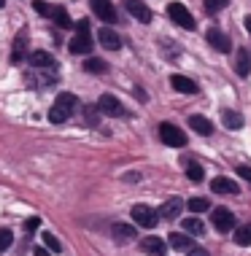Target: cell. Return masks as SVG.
Listing matches in <instances>:
<instances>
[{
	"instance_id": "obj_1",
	"label": "cell",
	"mask_w": 251,
	"mask_h": 256,
	"mask_svg": "<svg viewBox=\"0 0 251 256\" xmlns=\"http://www.w3.org/2000/svg\"><path fill=\"white\" fill-rule=\"evenodd\" d=\"M73 110H79V100L71 92H62L57 94V100L52 102V110H49V122L52 124H62L73 116Z\"/></svg>"
},
{
	"instance_id": "obj_2",
	"label": "cell",
	"mask_w": 251,
	"mask_h": 256,
	"mask_svg": "<svg viewBox=\"0 0 251 256\" xmlns=\"http://www.w3.org/2000/svg\"><path fill=\"white\" fill-rule=\"evenodd\" d=\"M25 81L30 86H38V89H46V86H54L60 81V73L57 68H30L25 73Z\"/></svg>"
},
{
	"instance_id": "obj_3",
	"label": "cell",
	"mask_w": 251,
	"mask_h": 256,
	"mask_svg": "<svg viewBox=\"0 0 251 256\" xmlns=\"http://www.w3.org/2000/svg\"><path fill=\"white\" fill-rule=\"evenodd\" d=\"M159 138H162L165 146H173V148H184L186 146V132H181L176 124H170V122L159 124Z\"/></svg>"
},
{
	"instance_id": "obj_4",
	"label": "cell",
	"mask_w": 251,
	"mask_h": 256,
	"mask_svg": "<svg viewBox=\"0 0 251 256\" xmlns=\"http://www.w3.org/2000/svg\"><path fill=\"white\" fill-rule=\"evenodd\" d=\"M167 14H170V19L178 27H184V30H189V32L197 27V24H194V16L186 11V6H181V3H170V6H167Z\"/></svg>"
},
{
	"instance_id": "obj_5",
	"label": "cell",
	"mask_w": 251,
	"mask_h": 256,
	"mask_svg": "<svg viewBox=\"0 0 251 256\" xmlns=\"http://www.w3.org/2000/svg\"><path fill=\"white\" fill-rule=\"evenodd\" d=\"M132 218H135V224L143 226V230H154L157 221H159V213L151 210L149 205H135L132 208Z\"/></svg>"
},
{
	"instance_id": "obj_6",
	"label": "cell",
	"mask_w": 251,
	"mask_h": 256,
	"mask_svg": "<svg viewBox=\"0 0 251 256\" xmlns=\"http://www.w3.org/2000/svg\"><path fill=\"white\" fill-rule=\"evenodd\" d=\"M213 226L219 232H229V230L238 226V221H235V216H232L229 208H213Z\"/></svg>"
},
{
	"instance_id": "obj_7",
	"label": "cell",
	"mask_w": 251,
	"mask_h": 256,
	"mask_svg": "<svg viewBox=\"0 0 251 256\" xmlns=\"http://www.w3.org/2000/svg\"><path fill=\"white\" fill-rule=\"evenodd\" d=\"M205 40H208V46H213V49L219 52V54H229V49H232V44H229V36H224L219 27H211V30L205 32Z\"/></svg>"
},
{
	"instance_id": "obj_8",
	"label": "cell",
	"mask_w": 251,
	"mask_h": 256,
	"mask_svg": "<svg viewBox=\"0 0 251 256\" xmlns=\"http://www.w3.org/2000/svg\"><path fill=\"white\" fill-rule=\"evenodd\" d=\"M97 108H100L103 116H111V119H119V116L124 114L122 102L114 98V94H100V100H97Z\"/></svg>"
},
{
	"instance_id": "obj_9",
	"label": "cell",
	"mask_w": 251,
	"mask_h": 256,
	"mask_svg": "<svg viewBox=\"0 0 251 256\" xmlns=\"http://www.w3.org/2000/svg\"><path fill=\"white\" fill-rule=\"evenodd\" d=\"M89 3H92V11L100 16V22L116 24V8H114V3H111V0H89Z\"/></svg>"
},
{
	"instance_id": "obj_10",
	"label": "cell",
	"mask_w": 251,
	"mask_h": 256,
	"mask_svg": "<svg viewBox=\"0 0 251 256\" xmlns=\"http://www.w3.org/2000/svg\"><path fill=\"white\" fill-rule=\"evenodd\" d=\"M68 49H71V54H76V57H87V54H92V38H89V32H76L73 40L68 44Z\"/></svg>"
},
{
	"instance_id": "obj_11",
	"label": "cell",
	"mask_w": 251,
	"mask_h": 256,
	"mask_svg": "<svg viewBox=\"0 0 251 256\" xmlns=\"http://www.w3.org/2000/svg\"><path fill=\"white\" fill-rule=\"evenodd\" d=\"M181 210H184V200H181V197H170V200H165V202H162V208H159V218L173 221V218L181 216Z\"/></svg>"
},
{
	"instance_id": "obj_12",
	"label": "cell",
	"mask_w": 251,
	"mask_h": 256,
	"mask_svg": "<svg viewBox=\"0 0 251 256\" xmlns=\"http://www.w3.org/2000/svg\"><path fill=\"white\" fill-rule=\"evenodd\" d=\"M124 8H127L138 22H143V24L151 22V8L143 3V0H124Z\"/></svg>"
},
{
	"instance_id": "obj_13",
	"label": "cell",
	"mask_w": 251,
	"mask_h": 256,
	"mask_svg": "<svg viewBox=\"0 0 251 256\" xmlns=\"http://www.w3.org/2000/svg\"><path fill=\"white\" fill-rule=\"evenodd\" d=\"M97 40H100V46H103V49H108V52H119V49H122V38L116 36L111 27H100Z\"/></svg>"
},
{
	"instance_id": "obj_14",
	"label": "cell",
	"mask_w": 251,
	"mask_h": 256,
	"mask_svg": "<svg viewBox=\"0 0 251 256\" xmlns=\"http://www.w3.org/2000/svg\"><path fill=\"white\" fill-rule=\"evenodd\" d=\"M170 84H173V89H176V92H181V94H197L200 92V86L194 84L192 78H186V76H173L170 78Z\"/></svg>"
},
{
	"instance_id": "obj_15",
	"label": "cell",
	"mask_w": 251,
	"mask_h": 256,
	"mask_svg": "<svg viewBox=\"0 0 251 256\" xmlns=\"http://www.w3.org/2000/svg\"><path fill=\"white\" fill-rule=\"evenodd\" d=\"M211 189H213V194H240V186L235 181H229V178H213Z\"/></svg>"
},
{
	"instance_id": "obj_16",
	"label": "cell",
	"mask_w": 251,
	"mask_h": 256,
	"mask_svg": "<svg viewBox=\"0 0 251 256\" xmlns=\"http://www.w3.org/2000/svg\"><path fill=\"white\" fill-rule=\"evenodd\" d=\"M235 73L240 78H246L251 73V52L248 49H238V60H235Z\"/></svg>"
},
{
	"instance_id": "obj_17",
	"label": "cell",
	"mask_w": 251,
	"mask_h": 256,
	"mask_svg": "<svg viewBox=\"0 0 251 256\" xmlns=\"http://www.w3.org/2000/svg\"><path fill=\"white\" fill-rule=\"evenodd\" d=\"M111 234H114L116 243H127V240H135V226H130V224H114V226H111Z\"/></svg>"
},
{
	"instance_id": "obj_18",
	"label": "cell",
	"mask_w": 251,
	"mask_h": 256,
	"mask_svg": "<svg viewBox=\"0 0 251 256\" xmlns=\"http://www.w3.org/2000/svg\"><path fill=\"white\" fill-rule=\"evenodd\" d=\"M141 248H143V254H149V256H162L165 254V240L162 238H146L141 243Z\"/></svg>"
},
{
	"instance_id": "obj_19",
	"label": "cell",
	"mask_w": 251,
	"mask_h": 256,
	"mask_svg": "<svg viewBox=\"0 0 251 256\" xmlns=\"http://www.w3.org/2000/svg\"><path fill=\"white\" fill-rule=\"evenodd\" d=\"M30 68H57V62L49 52H33L30 54Z\"/></svg>"
},
{
	"instance_id": "obj_20",
	"label": "cell",
	"mask_w": 251,
	"mask_h": 256,
	"mask_svg": "<svg viewBox=\"0 0 251 256\" xmlns=\"http://www.w3.org/2000/svg\"><path fill=\"white\" fill-rule=\"evenodd\" d=\"M170 246L176 248V251H189L192 248V240H189V232H173L170 238Z\"/></svg>"
},
{
	"instance_id": "obj_21",
	"label": "cell",
	"mask_w": 251,
	"mask_h": 256,
	"mask_svg": "<svg viewBox=\"0 0 251 256\" xmlns=\"http://www.w3.org/2000/svg\"><path fill=\"white\" fill-rule=\"evenodd\" d=\"M189 127L200 135H211L213 132V124L205 119V116H189Z\"/></svg>"
},
{
	"instance_id": "obj_22",
	"label": "cell",
	"mask_w": 251,
	"mask_h": 256,
	"mask_svg": "<svg viewBox=\"0 0 251 256\" xmlns=\"http://www.w3.org/2000/svg\"><path fill=\"white\" fill-rule=\"evenodd\" d=\"M221 122H224L227 130H240L243 127V116L238 110H224V114H221Z\"/></svg>"
},
{
	"instance_id": "obj_23",
	"label": "cell",
	"mask_w": 251,
	"mask_h": 256,
	"mask_svg": "<svg viewBox=\"0 0 251 256\" xmlns=\"http://www.w3.org/2000/svg\"><path fill=\"white\" fill-rule=\"evenodd\" d=\"M81 116H84V122H87L89 127H97V124H100V108L97 106H84Z\"/></svg>"
},
{
	"instance_id": "obj_24",
	"label": "cell",
	"mask_w": 251,
	"mask_h": 256,
	"mask_svg": "<svg viewBox=\"0 0 251 256\" xmlns=\"http://www.w3.org/2000/svg\"><path fill=\"white\" fill-rule=\"evenodd\" d=\"M235 243L248 248L251 246V224H243V226H235Z\"/></svg>"
},
{
	"instance_id": "obj_25",
	"label": "cell",
	"mask_w": 251,
	"mask_h": 256,
	"mask_svg": "<svg viewBox=\"0 0 251 256\" xmlns=\"http://www.w3.org/2000/svg\"><path fill=\"white\" fill-rule=\"evenodd\" d=\"M84 70H87V73H92V76H103V73L108 70V65H106L103 60H95V57H89L87 62H84Z\"/></svg>"
},
{
	"instance_id": "obj_26",
	"label": "cell",
	"mask_w": 251,
	"mask_h": 256,
	"mask_svg": "<svg viewBox=\"0 0 251 256\" xmlns=\"http://www.w3.org/2000/svg\"><path fill=\"white\" fill-rule=\"evenodd\" d=\"M184 232L194 234V238H200V234L205 232V224L200 218H184Z\"/></svg>"
},
{
	"instance_id": "obj_27",
	"label": "cell",
	"mask_w": 251,
	"mask_h": 256,
	"mask_svg": "<svg viewBox=\"0 0 251 256\" xmlns=\"http://www.w3.org/2000/svg\"><path fill=\"white\" fill-rule=\"evenodd\" d=\"M54 22H57V27H62V30H71V27H76L73 22H71V16H68V11L65 8H54Z\"/></svg>"
},
{
	"instance_id": "obj_28",
	"label": "cell",
	"mask_w": 251,
	"mask_h": 256,
	"mask_svg": "<svg viewBox=\"0 0 251 256\" xmlns=\"http://www.w3.org/2000/svg\"><path fill=\"white\" fill-rule=\"evenodd\" d=\"M186 176H189V181H192V184H200L205 172H203V168H200L197 162H186Z\"/></svg>"
},
{
	"instance_id": "obj_29",
	"label": "cell",
	"mask_w": 251,
	"mask_h": 256,
	"mask_svg": "<svg viewBox=\"0 0 251 256\" xmlns=\"http://www.w3.org/2000/svg\"><path fill=\"white\" fill-rule=\"evenodd\" d=\"M186 208H189L192 213H203V210H208V208H211V202H208L205 197H194V200H189V202H186Z\"/></svg>"
},
{
	"instance_id": "obj_30",
	"label": "cell",
	"mask_w": 251,
	"mask_h": 256,
	"mask_svg": "<svg viewBox=\"0 0 251 256\" xmlns=\"http://www.w3.org/2000/svg\"><path fill=\"white\" fill-rule=\"evenodd\" d=\"M227 3H229V0H203V6H205L208 14H219L221 8H227Z\"/></svg>"
},
{
	"instance_id": "obj_31",
	"label": "cell",
	"mask_w": 251,
	"mask_h": 256,
	"mask_svg": "<svg viewBox=\"0 0 251 256\" xmlns=\"http://www.w3.org/2000/svg\"><path fill=\"white\" fill-rule=\"evenodd\" d=\"M44 243H46V248H49V251H54V254H60V251H62V246H60V240H57V238H54V234H52V232H44Z\"/></svg>"
},
{
	"instance_id": "obj_32",
	"label": "cell",
	"mask_w": 251,
	"mask_h": 256,
	"mask_svg": "<svg viewBox=\"0 0 251 256\" xmlns=\"http://www.w3.org/2000/svg\"><path fill=\"white\" fill-rule=\"evenodd\" d=\"M33 8H36V14H41V16H54V8L52 6H46V3H33Z\"/></svg>"
},
{
	"instance_id": "obj_33",
	"label": "cell",
	"mask_w": 251,
	"mask_h": 256,
	"mask_svg": "<svg viewBox=\"0 0 251 256\" xmlns=\"http://www.w3.org/2000/svg\"><path fill=\"white\" fill-rule=\"evenodd\" d=\"M11 240H14V234L9 230H0V251H6L11 246Z\"/></svg>"
},
{
	"instance_id": "obj_34",
	"label": "cell",
	"mask_w": 251,
	"mask_h": 256,
	"mask_svg": "<svg viewBox=\"0 0 251 256\" xmlns=\"http://www.w3.org/2000/svg\"><path fill=\"white\" fill-rule=\"evenodd\" d=\"M238 176L243 178V181H248V184H251V168H246V164H240V168H238Z\"/></svg>"
},
{
	"instance_id": "obj_35",
	"label": "cell",
	"mask_w": 251,
	"mask_h": 256,
	"mask_svg": "<svg viewBox=\"0 0 251 256\" xmlns=\"http://www.w3.org/2000/svg\"><path fill=\"white\" fill-rule=\"evenodd\" d=\"M38 226H41V218H27V221H25V230H27V232L38 230Z\"/></svg>"
},
{
	"instance_id": "obj_36",
	"label": "cell",
	"mask_w": 251,
	"mask_h": 256,
	"mask_svg": "<svg viewBox=\"0 0 251 256\" xmlns=\"http://www.w3.org/2000/svg\"><path fill=\"white\" fill-rule=\"evenodd\" d=\"M186 256H208V251H205V248H189V251H186Z\"/></svg>"
},
{
	"instance_id": "obj_37",
	"label": "cell",
	"mask_w": 251,
	"mask_h": 256,
	"mask_svg": "<svg viewBox=\"0 0 251 256\" xmlns=\"http://www.w3.org/2000/svg\"><path fill=\"white\" fill-rule=\"evenodd\" d=\"M76 30H79V32H89V22H87V19H81V22L76 24Z\"/></svg>"
},
{
	"instance_id": "obj_38",
	"label": "cell",
	"mask_w": 251,
	"mask_h": 256,
	"mask_svg": "<svg viewBox=\"0 0 251 256\" xmlns=\"http://www.w3.org/2000/svg\"><path fill=\"white\" fill-rule=\"evenodd\" d=\"M243 24H246V30H248V36H251V16H246V19H243Z\"/></svg>"
},
{
	"instance_id": "obj_39",
	"label": "cell",
	"mask_w": 251,
	"mask_h": 256,
	"mask_svg": "<svg viewBox=\"0 0 251 256\" xmlns=\"http://www.w3.org/2000/svg\"><path fill=\"white\" fill-rule=\"evenodd\" d=\"M36 256H49V254L44 251V248H36Z\"/></svg>"
},
{
	"instance_id": "obj_40",
	"label": "cell",
	"mask_w": 251,
	"mask_h": 256,
	"mask_svg": "<svg viewBox=\"0 0 251 256\" xmlns=\"http://www.w3.org/2000/svg\"><path fill=\"white\" fill-rule=\"evenodd\" d=\"M3 6H6V3H3V0H0V8H3Z\"/></svg>"
}]
</instances>
